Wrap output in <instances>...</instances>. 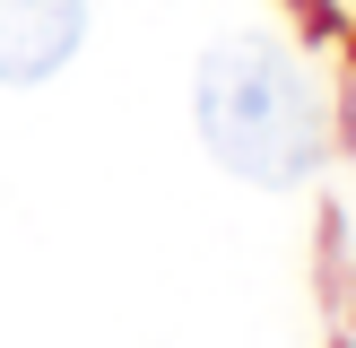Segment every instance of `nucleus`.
<instances>
[{"instance_id":"obj_2","label":"nucleus","mask_w":356,"mask_h":348,"mask_svg":"<svg viewBox=\"0 0 356 348\" xmlns=\"http://www.w3.org/2000/svg\"><path fill=\"white\" fill-rule=\"evenodd\" d=\"M87 44V0H0V87H35Z\"/></svg>"},{"instance_id":"obj_1","label":"nucleus","mask_w":356,"mask_h":348,"mask_svg":"<svg viewBox=\"0 0 356 348\" xmlns=\"http://www.w3.org/2000/svg\"><path fill=\"white\" fill-rule=\"evenodd\" d=\"M191 113H200V148L235 183H261V191L305 183L322 166V148H330L322 87H313V70L278 35H226V44H209L200 70H191Z\"/></svg>"}]
</instances>
